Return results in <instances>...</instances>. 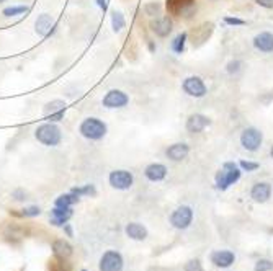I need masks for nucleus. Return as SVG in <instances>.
Instances as JSON below:
<instances>
[{"label":"nucleus","instance_id":"obj_1","mask_svg":"<svg viewBox=\"0 0 273 271\" xmlns=\"http://www.w3.org/2000/svg\"><path fill=\"white\" fill-rule=\"evenodd\" d=\"M240 175H242V170H240L239 164H236V162H224L221 170L214 176L216 188L221 191H226L231 185L239 182Z\"/></svg>","mask_w":273,"mask_h":271},{"label":"nucleus","instance_id":"obj_2","mask_svg":"<svg viewBox=\"0 0 273 271\" xmlns=\"http://www.w3.org/2000/svg\"><path fill=\"white\" fill-rule=\"evenodd\" d=\"M35 137L38 139V142H41L46 147H56L62 141V133L58 125L54 123H43L36 128L35 131Z\"/></svg>","mask_w":273,"mask_h":271},{"label":"nucleus","instance_id":"obj_3","mask_svg":"<svg viewBox=\"0 0 273 271\" xmlns=\"http://www.w3.org/2000/svg\"><path fill=\"white\" fill-rule=\"evenodd\" d=\"M79 131L85 139H89V141H101V139L106 136L108 128L101 119L90 116V118H85L80 123Z\"/></svg>","mask_w":273,"mask_h":271},{"label":"nucleus","instance_id":"obj_4","mask_svg":"<svg viewBox=\"0 0 273 271\" xmlns=\"http://www.w3.org/2000/svg\"><path fill=\"white\" fill-rule=\"evenodd\" d=\"M166 9L170 17H192L197 10V0H166Z\"/></svg>","mask_w":273,"mask_h":271},{"label":"nucleus","instance_id":"obj_5","mask_svg":"<svg viewBox=\"0 0 273 271\" xmlns=\"http://www.w3.org/2000/svg\"><path fill=\"white\" fill-rule=\"evenodd\" d=\"M262 142H263V133L259 128L249 126L240 133V145L249 152H257L262 147Z\"/></svg>","mask_w":273,"mask_h":271},{"label":"nucleus","instance_id":"obj_6","mask_svg":"<svg viewBox=\"0 0 273 271\" xmlns=\"http://www.w3.org/2000/svg\"><path fill=\"white\" fill-rule=\"evenodd\" d=\"M182 90L192 98H203V97L208 95L206 83L198 75H190V77H186V79H183Z\"/></svg>","mask_w":273,"mask_h":271},{"label":"nucleus","instance_id":"obj_7","mask_svg":"<svg viewBox=\"0 0 273 271\" xmlns=\"http://www.w3.org/2000/svg\"><path fill=\"white\" fill-rule=\"evenodd\" d=\"M128 103H129L128 94H124L123 90H118V88L108 90L103 100H101V105L108 108V110H120V108H124Z\"/></svg>","mask_w":273,"mask_h":271},{"label":"nucleus","instance_id":"obj_8","mask_svg":"<svg viewBox=\"0 0 273 271\" xmlns=\"http://www.w3.org/2000/svg\"><path fill=\"white\" fill-rule=\"evenodd\" d=\"M211 126V118L203 113H192L185 121V129L188 134H200Z\"/></svg>","mask_w":273,"mask_h":271},{"label":"nucleus","instance_id":"obj_9","mask_svg":"<svg viewBox=\"0 0 273 271\" xmlns=\"http://www.w3.org/2000/svg\"><path fill=\"white\" fill-rule=\"evenodd\" d=\"M108 182L115 190H129L134 183V176L128 170H113L108 176Z\"/></svg>","mask_w":273,"mask_h":271},{"label":"nucleus","instance_id":"obj_10","mask_svg":"<svg viewBox=\"0 0 273 271\" xmlns=\"http://www.w3.org/2000/svg\"><path fill=\"white\" fill-rule=\"evenodd\" d=\"M151 32L157 38H167L174 32V20L170 15H163V17H155L151 21Z\"/></svg>","mask_w":273,"mask_h":271},{"label":"nucleus","instance_id":"obj_11","mask_svg":"<svg viewBox=\"0 0 273 271\" xmlns=\"http://www.w3.org/2000/svg\"><path fill=\"white\" fill-rule=\"evenodd\" d=\"M193 221V209L190 206H180L170 216V224L175 229H186Z\"/></svg>","mask_w":273,"mask_h":271},{"label":"nucleus","instance_id":"obj_12","mask_svg":"<svg viewBox=\"0 0 273 271\" xmlns=\"http://www.w3.org/2000/svg\"><path fill=\"white\" fill-rule=\"evenodd\" d=\"M213 32H214V25L211 21H206V23H203V25L193 28L192 33H188V36H192V44L195 46V48L205 44L209 38H211Z\"/></svg>","mask_w":273,"mask_h":271},{"label":"nucleus","instance_id":"obj_13","mask_svg":"<svg viewBox=\"0 0 273 271\" xmlns=\"http://www.w3.org/2000/svg\"><path fill=\"white\" fill-rule=\"evenodd\" d=\"M43 113H44V118L49 123H58L64 118V114H66V103L62 102V100H52V102L44 105Z\"/></svg>","mask_w":273,"mask_h":271},{"label":"nucleus","instance_id":"obj_14","mask_svg":"<svg viewBox=\"0 0 273 271\" xmlns=\"http://www.w3.org/2000/svg\"><path fill=\"white\" fill-rule=\"evenodd\" d=\"M123 258L118 252H106L100 260V271H121Z\"/></svg>","mask_w":273,"mask_h":271},{"label":"nucleus","instance_id":"obj_15","mask_svg":"<svg viewBox=\"0 0 273 271\" xmlns=\"http://www.w3.org/2000/svg\"><path fill=\"white\" fill-rule=\"evenodd\" d=\"M190 154V145L186 142H174L166 149V156L172 162H182L188 157Z\"/></svg>","mask_w":273,"mask_h":271},{"label":"nucleus","instance_id":"obj_16","mask_svg":"<svg viewBox=\"0 0 273 271\" xmlns=\"http://www.w3.org/2000/svg\"><path fill=\"white\" fill-rule=\"evenodd\" d=\"M54 32H56V21H54V18L48 13H41L36 20V33L43 38H48Z\"/></svg>","mask_w":273,"mask_h":271},{"label":"nucleus","instance_id":"obj_17","mask_svg":"<svg viewBox=\"0 0 273 271\" xmlns=\"http://www.w3.org/2000/svg\"><path fill=\"white\" fill-rule=\"evenodd\" d=\"M252 44H254V48L259 51V52H263V54L273 52V33L262 32L259 35H255Z\"/></svg>","mask_w":273,"mask_h":271},{"label":"nucleus","instance_id":"obj_18","mask_svg":"<svg viewBox=\"0 0 273 271\" xmlns=\"http://www.w3.org/2000/svg\"><path fill=\"white\" fill-rule=\"evenodd\" d=\"M271 196V185L268 182H259L255 183L251 190V198L255 203H267Z\"/></svg>","mask_w":273,"mask_h":271},{"label":"nucleus","instance_id":"obj_19","mask_svg":"<svg viewBox=\"0 0 273 271\" xmlns=\"http://www.w3.org/2000/svg\"><path fill=\"white\" fill-rule=\"evenodd\" d=\"M167 167L163 165V164H151V165H147L146 167V170H144V175H146V178L149 182H162L163 178L167 176Z\"/></svg>","mask_w":273,"mask_h":271},{"label":"nucleus","instance_id":"obj_20","mask_svg":"<svg viewBox=\"0 0 273 271\" xmlns=\"http://www.w3.org/2000/svg\"><path fill=\"white\" fill-rule=\"evenodd\" d=\"M71 218H72V209L71 207L56 206L51 213V224H54V226H64V224Z\"/></svg>","mask_w":273,"mask_h":271},{"label":"nucleus","instance_id":"obj_21","mask_svg":"<svg viewBox=\"0 0 273 271\" xmlns=\"http://www.w3.org/2000/svg\"><path fill=\"white\" fill-rule=\"evenodd\" d=\"M211 261L214 263L216 266L221 268H228L234 263V253L228 252V250H217L211 255Z\"/></svg>","mask_w":273,"mask_h":271},{"label":"nucleus","instance_id":"obj_22","mask_svg":"<svg viewBox=\"0 0 273 271\" xmlns=\"http://www.w3.org/2000/svg\"><path fill=\"white\" fill-rule=\"evenodd\" d=\"M52 250H54V255L61 260H66L72 255V247L69 242H66V240H56V242L52 244Z\"/></svg>","mask_w":273,"mask_h":271},{"label":"nucleus","instance_id":"obj_23","mask_svg":"<svg viewBox=\"0 0 273 271\" xmlns=\"http://www.w3.org/2000/svg\"><path fill=\"white\" fill-rule=\"evenodd\" d=\"M126 234L132 240H144L147 237V230L139 222H131L126 226Z\"/></svg>","mask_w":273,"mask_h":271},{"label":"nucleus","instance_id":"obj_24","mask_svg":"<svg viewBox=\"0 0 273 271\" xmlns=\"http://www.w3.org/2000/svg\"><path fill=\"white\" fill-rule=\"evenodd\" d=\"M186 41H188V33H186V32L178 33L172 40V43H170V49H172L175 54H182L185 51Z\"/></svg>","mask_w":273,"mask_h":271},{"label":"nucleus","instance_id":"obj_25","mask_svg":"<svg viewBox=\"0 0 273 271\" xmlns=\"http://www.w3.org/2000/svg\"><path fill=\"white\" fill-rule=\"evenodd\" d=\"M126 26V20H124V15L121 12H113L112 13V28L115 33H120Z\"/></svg>","mask_w":273,"mask_h":271},{"label":"nucleus","instance_id":"obj_26","mask_svg":"<svg viewBox=\"0 0 273 271\" xmlns=\"http://www.w3.org/2000/svg\"><path fill=\"white\" fill-rule=\"evenodd\" d=\"M79 201V195H75L74 191H71L69 195H62L56 199V206L59 207H71L72 204H75Z\"/></svg>","mask_w":273,"mask_h":271},{"label":"nucleus","instance_id":"obj_27","mask_svg":"<svg viewBox=\"0 0 273 271\" xmlns=\"http://www.w3.org/2000/svg\"><path fill=\"white\" fill-rule=\"evenodd\" d=\"M244 69V63L239 59H234V61H229L228 66H226V72H228L229 75H237L242 72Z\"/></svg>","mask_w":273,"mask_h":271},{"label":"nucleus","instance_id":"obj_28","mask_svg":"<svg viewBox=\"0 0 273 271\" xmlns=\"http://www.w3.org/2000/svg\"><path fill=\"white\" fill-rule=\"evenodd\" d=\"M30 10V7H25V5H18V7H7L4 9V17H17V15H21V13H26Z\"/></svg>","mask_w":273,"mask_h":271},{"label":"nucleus","instance_id":"obj_29","mask_svg":"<svg viewBox=\"0 0 273 271\" xmlns=\"http://www.w3.org/2000/svg\"><path fill=\"white\" fill-rule=\"evenodd\" d=\"M144 12L146 15H149V17H155V15H159L160 12V4L159 2H149L144 5Z\"/></svg>","mask_w":273,"mask_h":271},{"label":"nucleus","instance_id":"obj_30","mask_svg":"<svg viewBox=\"0 0 273 271\" xmlns=\"http://www.w3.org/2000/svg\"><path fill=\"white\" fill-rule=\"evenodd\" d=\"M239 167L242 172H255L257 168H259L260 165L257 164V162H251V160H240L239 162Z\"/></svg>","mask_w":273,"mask_h":271},{"label":"nucleus","instance_id":"obj_31","mask_svg":"<svg viewBox=\"0 0 273 271\" xmlns=\"http://www.w3.org/2000/svg\"><path fill=\"white\" fill-rule=\"evenodd\" d=\"M72 191L75 193V195H79V196H82V195L95 196L97 195V191H95V188H93V185H87V187H84V188H74Z\"/></svg>","mask_w":273,"mask_h":271},{"label":"nucleus","instance_id":"obj_32","mask_svg":"<svg viewBox=\"0 0 273 271\" xmlns=\"http://www.w3.org/2000/svg\"><path fill=\"white\" fill-rule=\"evenodd\" d=\"M273 263L270 260H259L255 265V271H271Z\"/></svg>","mask_w":273,"mask_h":271},{"label":"nucleus","instance_id":"obj_33","mask_svg":"<svg viewBox=\"0 0 273 271\" xmlns=\"http://www.w3.org/2000/svg\"><path fill=\"white\" fill-rule=\"evenodd\" d=\"M41 213V209L38 207V206H31V207H25V209H21V216H25V218H33V216H38Z\"/></svg>","mask_w":273,"mask_h":271},{"label":"nucleus","instance_id":"obj_34","mask_svg":"<svg viewBox=\"0 0 273 271\" xmlns=\"http://www.w3.org/2000/svg\"><path fill=\"white\" fill-rule=\"evenodd\" d=\"M224 23H226V25H229V26H242V25H245V21L242 18H236V17H226Z\"/></svg>","mask_w":273,"mask_h":271},{"label":"nucleus","instance_id":"obj_35","mask_svg":"<svg viewBox=\"0 0 273 271\" xmlns=\"http://www.w3.org/2000/svg\"><path fill=\"white\" fill-rule=\"evenodd\" d=\"M185 271H203V269H201V265H200L198 260H192V261L186 263Z\"/></svg>","mask_w":273,"mask_h":271},{"label":"nucleus","instance_id":"obj_36","mask_svg":"<svg viewBox=\"0 0 273 271\" xmlns=\"http://www.w3.org/2000/svg\"><path fill=\"white\" fill-rule=\"evenodd\" d=\"M254 2L259 7H262V9H268V10L273 9V0H254Z\"/></svg>","mask_w":273,"mask_h":271},{"label":"nucleus","instance_id":"obj_37","mask_svg":"<svg viewBox=\"0 0 273 271\" xmlns=\"http://www.w3.org/2000/svg\"><path fill=\"white\" fill-rule=\"evenodd\" d=\"M97 5H98L103 12L106 10V0H97Z\"/></svg>","mask_w":273,"mask_h":271},{"label":"nucleus","instance_id":"obj_38","mask_svg":"<svg viewBox=\"0 0 273 271\" xmlns=\"http://www.w3.org/2000/svg\"><path fill=\"white\" fill-rule=\"evenodd\" d=\"M270 156H271V159H273V145H271V149H270Z\"/></svg>","mask_w":273,"mask_h":271},{"label":"nucleus","instance_id":"obj_39","mask_svg":"<svg viewBox=\"0 0 273 271\" xmlns=\"http://www.w3.org/2000/svg\"><path fill=\"white\" fill-rule=\"evenodd\" d=\"M2 2H5V0H0V4H2Z\"/></svg>","mask_w":273,"mask_h":271},{"label":"nucleus","instance_id":"obj_40","mask_svg":"<svg viewBox=\"0 0 273 271\" xmlns=\"http://www.w3.org/2000/svg\"><path fill=\"white\" fill-rule=\"evenodd\" d=\"M82 271H85V269H82Z\"/></svg>","mask_w":273,"mask_h":271}]
</instances>
